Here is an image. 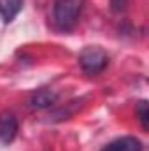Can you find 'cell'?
Returning <instances> with one entry per match:
<instances>
[{
	"mask_svg": "<svg viewBox=\"0 0 149 151\" xmlns=\"http://www.w3.org/2000/svg\"><path fill=\"white\" fill-rule=\"evenodd\" d=\"M84 0H54L53 2V23L62 32L74 30L82 12Z\"/></svg>",
	"mask_w": 149,
	"mask_h": 151,
	"instance_id": "1",
	"label": "cell"
},
{
	"mask_svg": "<svg viewBox=\"0 0 149 151\" xmlns=\"http://www.w3.org/2000/svg\"><path fill=\"white\" fill-rule=\"evenodd\" d=\"M109 63L107 53L100 46H86L79 53V65L88 76L100 74Z\"/></svg>",
	"mask_w": 149,
	"mask_h": 151,
	"instance_id": "2",
	"label": "cell"
},
{
	"mask_svg": "<svg viewBox=\"0 0 149 151\" xmlns=\"http://www.w3.org/2000/svg\"><path fill=\"white\" fill-rule=\"evenodd\" d=\"M18 134V118L14 113L4 111L0 113V144L7 146L16 139Z\"/></svg>",
	"mask_w": 149,
	"mask_h": 151,
	"instance_id": "3",
	"label": "cell"
},
{
	"mask_svg": "<svg viewBox=\"0 0 149 151\" xmlns=\"http://www.w3.org/2000/svg\"><path fill=\"white\" fill-rule=\"evenodd\" d=\"M58 100V93L53 91V90H37L32 93L30 97V107L32 109H46V107H51L53 104H56Z\"/></svg>",
	"mask_w": 149,
	"mask_h": 151,
	"instance_id": "4",
	"label": "cell"
},
{
	"mask_svg": "<svg viewBox=\"0 0 149 151\" xmlns=\"http://www.w3.org/2000/svg\"><path fill=\"white\" fill-rule=\"evenodd\" d=\"M102 151H144L142 144L135 137H119L116 141L109 142Z\"/></svg>",
	"mask_w": 149,
	"mask_h": 151,
	"instance_id": "5",
	"label": "cell"
},
{
	"mask_svg": "<svg viewBox=\"0 0 149 151\" xmlns=\"http://www.w3.org/2000/svg\"><path fill=\"white\" fill-rule=\"evenodd\" d=\"M23 0H0V16L5 23H11L21 11Z\"/></svg>",
	"mask_w": 149,
	"mask_h": 151,
	"instance_id": "6",
	"label": "cell"
},
{
	"mask_svg": "<svg viewBox=\"0 0 149 151\" xmlns=\"http://www.w3.org/2000/svg\"><path fill=\"white\" fill-rule=\"evenodd\" d=\"M135 114H137V118H139V121H140V125H142V128L144 130H148V118H149V109H148V102L146 100H140L137 106H135Z\"/></svg>",
	"mask_w": 149,
	"mask_h": 151,
	"instance_id": "7",
	"label": "cell"
},
{
	"mask_svg": "<svg viewBox=\"0 0 149 151\" xmlns=\"http://www.w3.org/2000/svg\"><path fill=\"white\" fill-rule=\"evenodd\" d=\"M126 5V0H112V9L114 11H123Z\"/></svg>",
	"mask_w": 149,
	"mask_h": 151,
	"instance_id": "8",
	"label": "cell"
}]
</instances>
